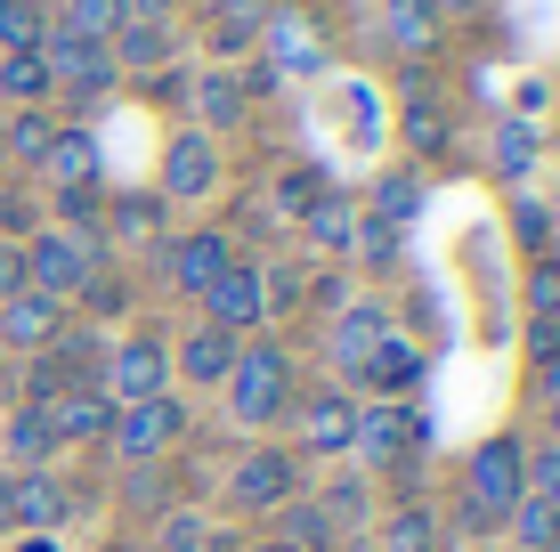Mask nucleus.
Masks as SVG:
<instances>
[{
	"label": "nucleus",
	"instance_id": "f257e3e1",
	"mask_svg": "<svg viewBox=\"0 0 560 552\" xmlns=\"http://www.w3.org/2000/svg\"><path fill=\"white\" fill-rule=\"evenodd\" d=\"M98 277V236L90 227H33L25 244V284L49 301H82V284Z\"/></svg>",
	"mask_w": 560,
	"mask_h": 552
},
{
	"label": "nucleus",
	"instance_id": "f03ea898",
	"mask_svg": "<svg viewBox=\"0 0 560 552\" xmlns=\"http://www.w3.org/2000/svg\"><path fill=\"white\" fill-rule=\"evenodd\" d=\"M228 407H236L244 431H268L284 407H293V357H284L277 341L236 350V366H228Z\"/></svg>",
	"mask_w": 560,
	"mask_h": 552
},
{
	"label": "nucleus",
	"instance_id": "7ed1b4c3",
	"mask_svg": "<svg viewBox=\"0 0 560 552\" xmlns=\"http://www.w3.org/2000/svg\"><path fill=\"white\" fill-rule=\"evenodd\" d=\"M528 496V447L520 439H479V455H471V471H463V504H479L488 520H504V512Z\"/></svg>",
	"mask_w": 560,
	"mask_h": 552
},
{
	"label": "nucleus",
	"instance_id": "20e7f679",
	"mask_svg": "<svg viewBox=\"0 0 560 552\" xmlns=\"http://www.w3.org/2000/svg\"><path fill=\"white\" fill-rule=\"evenodd\" d=\"M179 431H187V407L179 398H139V407H114V455H122V463H163L171 447H179Z\"/></svg>",
	"mask_w": 560,
	"mask_h": 552
},
{
	"label": "nucleus",
	"instance_id": "39448f33",
	"mask_svg": "<svg viewBox=\"0 0 560 552\" xmlns=\"http://www.w3.org/2000/svg\"><path fill=\"white\" fill-rule=\"evenodd\" d=\"M98 390L114 398V407H139V398H163L171 390V350L154 333H130L122 350H106L98 366Z\"/></svg>",
	"mask_w": 560,
	"mask_h": 552
},
{
	"label": "nucleus",
	"instance_id": "423d86ee",
	"mask_svg": "<svg viewBox=\"0 0 560 552\" xmlns=\"http://www.w3.org/2000/svg\"><path fill=\"white\" fill-rule=\"evenodd\" d=\"M42 66H49V90H73V98H106L122 73H114V49L106 42H73V33H42Z\"/></svg>",
	"mask_w": 560,
	"mask_h": 552
},
{
	"label": "nucleus",
	"instance_id": "0eeeda50",
	"mask_svg": "<svg viewBox=\"0 0 560 552\" xmlns=\"http://www.w3.org/2000/svg\"><path fill=\"white\" fill-rule=\"evenodd\" d=\"M220 187V146L211 130H171L163 139V203H203Z\"/></svg>",
	"mask_w": 560,
	"mask_h": 552
},
{
	"label": "nucleus",
	"instance_id": "6e6552de",
	"mask_svg": "<svg viewBox=\"0 0 560 552\" xmlns=\"http://www.w3.org/2000/svg\"><path fill=\"white\" fill-rule=\"evenodd\" d=\"M203 326H220V333H253V326H268V293H260V269H253V260H228V269L211 277Z\"/></svg>",
	"mask_w": 560,
	"mask_h": 552
},
{
	"label": "nucleus",
	"instance_id": "1a4fd4ad",
	"mask_svg": "<svg viewBox=\"0 0 560 552\" xmlns=\"http://www.w3.org/2000/svg\"><path fill=\"white\" fill-rule=\"evenodd\" d=\"M228 496H236L244 512H284V504L301 496V463L284 447H260V455H244V463H236Z\"/></svg>",
	"mask_w": 560,
	"mask_h": 552
},
{
	"label": "nucleus",
	"instance_id": "9d476101",
	"mask_svg": "<svg viewBox=\"0 0 560 552\" xmlns=\"http://www.w3.org/2000/svg\"><path fill=\"white\" fill-rule=\"evenodd\" d=\"M0 504H9L16 537H57V528H66V488H57L49 471H16V480H0Z\"/></svg>",
	"mask_w": 560,
	"mask_h": 552
},
{
	"label": "nucleus",
	"instance_id": "9b49d317",
	"mask_svg": "<svg viewBox=\"0 0 560 552\" xmlns=\"http://www.w3.org/2000/svg\"><path fill=\"white\" fill-rule=\"evenodd\" d=\"M98 366H106V350L90 333H57L42 350V366H33V407H49V398L73 390V383H98Z\"/></svg>",
	"mask_w": 560,
	"mask_h": 552
},
{
	"label": "nucleus",
	"instance_id": "f8f14e48",
	"mask_svg": "<svg viewBox=\"0 0 560 552\" xmlns=\"http://www.w3.org/2000/svg\"><path fill=\"white\" fill-rule=\"evenodd\" d=\"M422 447V414L415 407H398V398H382V407H365L358 414V447L365 463H398V455H415Z\"/></svg>",
	"mask_w": 560,
	"mask_h": 552
},
{
	"label": "nucleus",
	"instance_id": "ddd939ff",
	"mask_svg": "<svg viewBox=\"0 0 560 552\" xmlns=\"http://www.w3.org/2000/svg\"><path fill=\"white\" fill-rule=\"evenodd\" d=\"M57 333H66V301L33 293V284H16V293L0 301V341H9V350H49Z\"/></svg>",
	"mask_w": 560,
	"mask_h": 552
},
{
	"label": "nucleus",
	"instance_id": "4468645a",
	"mask_svg": "<svg viewBox=\"0 0 560 552\" xmlns=\"http://www.w3.org/2000/svg\"><path fill=\"white\" fill-rule=\"evenodd\" d=\"M236 260V244H228V227H196V236H171V284L179 293H211V277Z\"/></svg>",
	"mask_w": 560,
	"mask_h": 552
},
{
	"label": "nucleus",
	"instance_id": "2eb2a0df",
	"mask_svg": "<svg viewBox=\"0 0 560 552\" xmlns=\"http://www.w3.org/2000/svg\"><path fill=\"white\" fill-rule=\"evenodd\" d=\"M49 423H57V447H90V439L114 431V398L98 383H73V390L49 398Z\"/></svg>",
	"mask_w": 560,
	"mask_h": 552
},
{
	"label": "nucleus",
	"instance_id": "dca6fc26",
	"mask_svg": "<svg viewBox=\"0 0 560 552\" xmlns=\"http://www.w3.org/2000/svg\"><path fill=\"white\" fill-rule=\"evenodd\" d=\"M57 114L49 106H9L0 114V163H16V171H42L49 163V146H57Z\"/></svg>",
	"mask_w": 560,
	"mask_h": 552
},
{
	"label": "nucleus",
	"instance_id": "f3484780",
	"mask_svg": "<svg viewBox=\"0 0 560 552\" xmlns=\"http://www.w3.org/2000/svg\"><path fill=\"white\" fill-rule=\"evenodd\" d=\"M350 383H365L374 398H407V390L422 383V350H415V341H398V326H390V333L374 341V357L350 374Z\"/></svg>",
	"mask_w": 560,
	"mask_h": 552
},
{
	"label": "nucleus",
	"instance_id": "a211bd4d",
	"mask_svg": "<svg viewBox=\"0 0 560 552\" xmlns=\"http://www.w3.org/2000/svg\"><path fill=\"white\" fill-rule=\"evenodd\" d=\"M382 333H390V309H382V301H350V309L334 317V374H358Z\"/></svg>",
	"mask_w": 560,
	"mask_h": 552
},
{
	"label": "nucleus",
	"instance_id": "6ab92c4d",
	"mask_svg": "<svg viewBox=\"0 0 560 552\" xmlns=\"http://www.w3.org/2000/svg\"><path fill=\"white\" fill-rule=\"evenodd\" d=\"M301 439L317 447V455H350V447H358V407H350L341 390H317V398L301 407Z\"/></svg>",
	"mask_w": 560,
	"mask_h": 552
},
{
	"label": "nucleus",
	"instance_id": "aec40b11",
	"mask_svg": "<svg viewBox=\"0 0 560 552\" xmlns=\"http://www.w3.org/2000/svg\"><path fill=\"white\" fill-rule=\"evenodd\" d=\"M228 366H236V333H220V326H196L171 350V374H187V383H228Z\"/></svg>",
	"mask_w": 560,
	"mask_h": 552
},
{
	"label": "nucleus",
	"instance_id": "412c9836",
	"mask_svg": "<svg viewBox=\"0 0 560 552\" xmlns=\"http://www.w3.org/2000/svg\"><path fill=\"white\" fill-rule=\"evenodd\" d=\"M382 25H390L398 57H431V49H439V25H447V16H439L431 0H382Z\"/></svg>",
	"mask_w": 560,
	"mask_h": 552
},
{
	"label": "nucleus",
	"instance_id": "4be33fe9",
	"mask_svg": "<svg viewBox=\"0 0 560 552\" xmlns=\"http://www.w3.org/2000/svg\"><path fill=\"white\" fill-rule=\"evenodd\" d=\"M106 49H114V73H154V66H171L179 42H171V25H122Z\"/></svg>",
	"mask_w": 560,
	"mask_h": 552
},
{
	"label": "nucleus",
	"instance_id": "5701e85b",
	"mask_svg": "<svg viewBox=\"0 0 560 552\" xmlns=\"http://www.w3.org/2000/svg\"><path fill=\"white\" fill-rule=\"evenodd\" d=\"M9 455H16L25 471H42L49 455H57V423H49V407H33V398H25V407L9 414Z\"/></svg>",
	"mask_w": 560,
	"mask_h": 552
},
{
	"label": "nucleus",
	"instance_id": "b1692460",
	"mask_svg": "<svg viewBox=\"0 0 560 552\" xmlns=\"http://www.w3.org/2000/svg\"><path fill=\"white\" fill-rule=\"evenodd\" d=\"M42 171L57 187H98V139H90V130H57V146H49Z\"/></svg>",
	"mask_w": 560,
	"mask_h": 552
},
{
	"label": "nucleus",
	"instance_id": "393cba45",
	"mask_svg": "<svg viewBox=\"0 0 560 552\" xmlns=\"http://www.w3.org/2000/svg\"><path fill=\"white\" fill-rule=\"evenodd\" d=\"M122 0H66V9L49 16L57 33H73V42H114V33H122Z\"/></svg>",
	"mask_w": 560,
	"mask_h": 552
},
{
	"label": "nucleus",
	"instance_id": "a878e982",
	"mask_svg": "<svg viewBox=\"0 0 560 552\" xmlns=\"http://www.w3.org/2000/svg\"><path fill=\"white\" fill-rule=\"evenodd\" d=\"M0 98H9V106H42L49 98L42 49H0Z\"/></svg>",
	"mask_w": 560,
	"mask_h": 552
},
{
	"label": "nucleus",
	"instance_id": "bb28decb",
	"mask_svg": "<svg viewBox=\"0 0 560 552\" xmlns=\"http://www.w3.org/2000/svg\"><path fill=\"white\" fill-rule=\"evenodd\" d=\"M244 106H253V98H244L236 73H203V82H196V114H203L196 130H236V122H244Z\"/></svg>",
	"mask_w": 560,
	"mask_h": 552
},
{
	"label": "nucleus",
	"instance_id": "cd10ccee",
	"mask_svg": "<svg viewBox=\"0 0 560 552\" xmlns=\"http://www.w3.org/2000/svg\"><path fill=\"white\" fill-rule=\"evenodd\" d=\"M268 9H277V0H211V33H220V49H253L260 25H268Z\"/></svg>",
	"mask_w": 560,
	"mask_h": 552
},
{
	"label": "nucleus",
	"instance_id": "c85d7f7f",
	"mask_svg": "<svg viewBox=\"0 0 560 552\" xmlns=\"http://www.w3.org/2000/svg\"><path fill=\"white\" fill-rule=\"evenodd\" d=\"M301 227L325 244V252H350V244H358V212H350V196H317V203L301 212Z\"/></svg>",
	"mask_w": 560,
	"mask_h": 552
},
{
	"label": "nucleus",
	"instance_id": "c756f323",
	"mask_svg": "<svg viewBox=\"0 0 560 552\" xmlns=\"http://www.w3.org/2000/svg\"><path fill=\"white\" fill-rule=\"evenodd\" d=\"M536 171V130H528V114H512V122H495V179H528Z\"/></svg>",
	"mask_w": 560,
	"mask_h": 552
},
{
	"label": "nucleus",
	"instance_id": "7c9ffc66",
	"mask_svg": "<svg viewBox=\"0 0 560 552\" xmlns=\"http://www.w3.org/2000/svg\"><path fill=\"white\" fill-rule=\"evenodd\" d=\"M382 552H439V520L422 504H398L390 520H382Z\"/></svg>",
	"mask_w": 560,
	"mask_h": 552
},
{
	"label": "nucleus",
	"instance_id": "2f4dec72",
	"mask_svg": "<svg viewBox=\"0 0 560 552\" xmlns=\"http://www.w3.org/2000/svg\"><path fill=\"white\" fill-rule=\"evenodd\" d=\"M504 520H512L520 552H552V544H560V512H552V504H536V496H520Z\"/></svg>",
	"mask_w": 560,
	"mask_h": 552
},
{
	"label": "nucleus",
	"instance_id": "473e14b6",
	"mask_svg": "<svg viewBox=\"0 0 560 552\" xmlns=\"http://www.w3.org/2000/svg\"><path fill=\"white\" fill-rule=\"evenodd\" d=\"M284 544L293 552H334V512H317V504H284Z\"/></svg>",
	"mask_w": 560,
	"mask_h": 552
},
{
	"label": "nucleus",
	"instance_id": "72a5a7b5",
	"mask_svg": "<svg viewBox=\"0 0 560 552\" xmlns=\"http://www.w3.org/2000/svg\"><path fill=\"white\" fill-rule=\"evenodd\" d=\"M49 9L42 0H0V49H42Z\"/></svg>",
	"mask_w": 560,
	"mask_h": 552
},
{
	"label": "nucleus",
	"instance_id": "f704fd0d",
	"mask_svg": "<svg viewBox=\"0 0 560 552\" xmlns=\"http://www.w3.org/2000/svg\"><path fill=\"white\" fill-rule=\"evenodd\" d=\"M407 146H415V155H447V106L407 98Z\"/></svg>",
	"mask_w": 560,
	"mask_h": 552
},
{
	"label": "nucleus",
	"instance_id": "c9c22d12",
	"mask_svg": "<svg viewBox=\"0 0 560 552\" xmlns=\"http://www.w3.org/2000/svg\"><path fill=\"white\" fill-rule=\"evenodd\" d=\"M415 212H422V179H415V171H390V179L374 187V220L398 227V220H415Z\"/></svg>",
	"mask_w": 560,
	"mask_h": 552
},
{
	"label": "nucleus",
	"instance_id": "e433bc0d",
	"mask_svg": "<svg viewBox=\"0 0 560 552\" xmlns=\"http://www.w3.org/2000/svg\"><path fill=\"white\" fill-rule=\"evenodd\" d=\"M528 317H545V326H560V260H528Z\"/></svg>",
	"mask_w": 560,
	"mask_h": 552
},
{
	"label": "nucleus",
	"instance_id": "4c0bfd02",
	"mask_svg": "<svg viewBox=\"0 0 560 552\" xmlns=\"http://www.w3.org/2000/svg\"><path fill=\"white\" fill-rule=\"evenodd\" d=\"M512 236H520V252H528V260H545V252H552V212L520 196V203H512Z\"/></svg>",
	"mask_w": 560,
	"mask_h": 552
},
{
	"label": "nucleus",
	"instance_id": "58836bf2",
	"mask_svg": "<svg viewBox=\"0 0 560 552\" xmlns=\"http://www.w3.org/2000/svg\"><path fill=\"white\" fill-rule=\"evenodd\" d=\"M154 227H163V196H122V203H114V236L147 244Z\"/></svg>",
	"mask_w": 560,
	"mask_h": 552
},
{
	"label": "nucleus",
	"instance_id": "ea45409f",
	"mask_svg": "<svg viewBox=\"0 0 560 552\" xmlns=\"http://www.w3.org/2000/svg\"><path fill=\"white\" fill-rule=\"evenodd\" d=\"M317 196H325V179H317V171H284V179H277V212H284V220H301Z\"/></svg>",
	"mask_w": 560,
	"mask_h": 552
},
{
	"label": "nucleus",
	"instance_id": "a19ab883",
	"mask_svg": "<svg viewBox=\"0 0 560 552\" xmlns=\"http://www.w3.org/2000/svg\"><path fill=\"white\" fill-rule=\"evenodd\" d=\"M528 496L560 512V447H536V455H528Z\"/></svg>",
	"mask_w": 560,
	"mask_h": 552
},
{
	"label": "nucleus",
	"instance_id": "79ce46f5",
	"mask_svg": "<svg viewBox=\"0 0 560 552\" xmlns=\"http://www.w3.org/2000/svg\"><path fill=\"white\" fill-rule=\"evenodd\" d=\"M350 252H365V260H374V269H390V260H398V227H390V220H365Z\"/></svg>",
	"mask_w": 560,
	"mask_h": 552
},
{
	"label": "nucleus",
	"instance_id": "37998d69",
	"mask_svg": "<svg viewBox=\"0 0 560 552\" xmlns=\"http://www.w3.org/2000/svg\"><path fill=\"white\" fill-rule=\"evenodd\" d=\"M203 544V512H179V520L163 528V552H196Z\"/></svg>",
	"mask_w": 560,
	"mask_h": 552
},
{
	"label": "nucleus",
	"instance_id": "c03bdc74",
	"mask_svg": "<svg viewBox=\"0 0 560 552\" xmlns=\"http://www.w3.org/2000/svg\"><path fill=\"white\" fill-rule=\"evenodd\" d=\"M16 284H25V244H9V236H0V301H9Z\"/></svg>",
	"mask_w": 560,
	"mask_h": 552
},
{
	"label": "nucleus",
	"instance_id": "a18cd8bd",
	"mask_svg": "<svg viewBox=\"0 0 560 552\" xmlns=\"http://www.w3.org/2000/svg\"><path fill=\"white\" fill-rule=\"evenodd\" d=\"M528 357L545 366V357H560V326H545V317H528Z\"/></svg>",
	"mask_w": 560,
	"mask_h": 552
},
{
	"label": "nucleus",
	"instance_id": "49530a36",
	"mask_svg": "<svg viewBox=\"0 0 560 552\" xmlns=\"http://www.w3.org/2000/svg\"><path fill=\"white\" fill-rule=\"evenodd\" d=\"M431 9H439V16H479L488 0H431Z\"/></svg>",
	"mask_w": 560,
	"mask_h": 552
},
{
	"label": "nucleus",
	"instance_id": "de8ad7c7",
	"mask_svg": "<svg viewBox=\"0 0 560 552\" xmlns=\"http://www.w3.org/2000/svg\"><path fill=\"white\" fill-rule=\"evenodd\" d=\"M545 407H560V357H545Z\"/></svg>",
	"mask_w": 560,
	"mask_h": 552
},
{
	"label": "nucleus",
	"instance_id": "09e8293b",
	"mask_svg": "<svg viewBox=\"0 0 560 552\" xmlns=\"http://www.w3.org/2000/svg\"><path fill=\"white\" fill-rule=\"evenodd\" d=\"M16 552H57V537H16Z\"/></svg>",
	"mask_w": 560,
	"mask_h": 552
},
{
	"label": "nucleus",
	"instance_id": "8fccbe9b",
	"mask_svg": "<svg viewBox=\"0 0 560 552\" xmlns=\"http://www.w3.org/2000/svg\"><path fill=\"white\" fill-rule=\"evenodd\" d=\"M552 447H560V407H552Z\"/></svg>",
	"mask_w": 560,
	"mask_h": 552
},
{
	"label": "nucleus",
	"instance_id": "3c124183",
	"mask_svg": "<svg viewBox=\"0 0 560 552\" xmlns=\"http://www.w3.org/2000/svg\"><path fill=\"white\" fill-rule=\"evenodd\" d=\"M260 552H293V544H284V537H277V544H260Z\"/></svg>",
	"mask_w": 560,
	"mask_h": 552
},
{
	"label": "nucleus",
	"instance_id": "603ef678",
	"mask_svg": "<svg viewBox=\"0 0 560 552\" xmlns=\"http://www.w3.org/2000/svg\"><path fill=\"white\" fill-rule=\"evenodd\" d=\"M106 552H130V544H106Z\"/></svg>",
	"mask_w": 560,
	"mask_h": 552
},
{
	"label": "nucleus",
	"instance_id": "864d4df0",
	"mask_svg": "<svg viewBox=\"0 0 560 552\" xmlns=\"http://www.w3.org/2000/svg\"><path fill=\"white\" fill-rule=\"evenodd\" d=\"M552 552H560V544H552Z\"/></svg>",
	"mask_w": 560,
	"mask_h": 552
}]
</instances>
